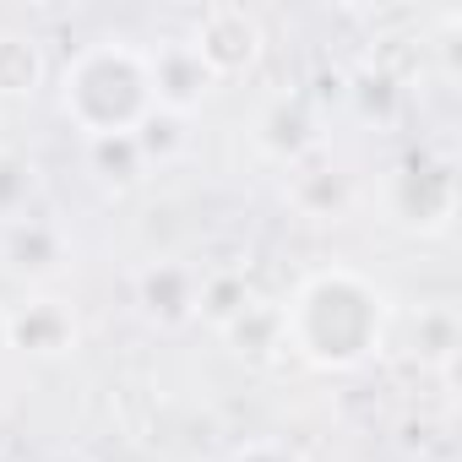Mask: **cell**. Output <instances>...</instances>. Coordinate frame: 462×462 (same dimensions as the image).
Segmentation results:
<instances>
[{
	"instance_id": "6da1fadb",
	"label": "cell",
	"mask_w": 462,
	"mask_h": 462,
	"mask_svg": "<svg viewBox=\"0 0 462 462\" xmlns=\"http://www.w3.org/2000/svg\"><path fill=\"white\" fill-rule=\"evenodd\" d=\"M381 332H386V300L348 267L316 273L283 310V343L321 370H348L370 359L381 348Z\"/></svg>"
},
{
	"instance_id": "7a4b0ae2",
	"label": "cell",
	"mask_w": 462,
	"mask_h": 462,
	"mask_svg": "<svg viewBox=\"0 0 462 462\" xmlns=\"http://www.w3.org/2000/svg\"><path fill=\"white\" fill-rule=\"evenodd\" d=\"M60 104L66 115L82 125V136H125L136 131L158 104H152V77H147V55L125 50V44H93L71 60L66 82H60Z\"/></svg>"
},
{
	"instance_id": "3957f363",
	"label": "cell",
	"mask_w": 462,
	"mask_h": 462,
	"mask_svg": "<svg viewBox=\"0 0 462 462\" xmlns=\"http://www.w3.org/2000/svg\"><path fill=\"white\" fill-rule=\"evenodd\" d=\"M185 44H190V50L201 55V66L223 82V77H240V71L256 66V55H262V28H256V17L240 12V6H212V12L196 17V33H190Z\"/></svg>"
},
{
	"instance_id": "277c9868",
	"label": "cell",
	"mask_w": 462,
	"mask_h": 462,
	"mask_svg": "<svg viewBox=\"0 0 462 462\" xmlns=\"http://www.w3.org/2000/svg\"><path fill=\"white\" fill-rule=\"evenodd\" d=\"M82 327H77V310L55 294H33L28 305L6 310V348L28 354V359H66L77 348Z\"/></svg>"
},
{
	"instance_id": "5b68a950",
	"label": "cell",
	"mask_w": 462,
	"mask_h": 462,
	"mask_svg": "<svg viewBox=\"0 0 462 462\" xmlns=\"http://www.w3.org/2000/svg\"><path fill=\"white\" fill-rule=\"evenodd\" d=\"M147 77H152V104L169 109V115H180V120H185V115L212 93V82H217L185 39L152 50V55H147Z\"/></svg>"
},
{
	"instance_id": "8992f818",
	"label": "cell",
	"mask_w": 462,
	"mask_h": 462,
	"mask_svg": "<svg viewBox=\"0 0 462 462\" xmlns=\"http://www.w3.org/2000/svg\"><path fill=\"white\" fill-rule=\"evenodd\" d=\"M451 207H457V190H451V174L435 163H413V169H397L392 180V212L419 228V235H440L451 223Z\"/></svg>"
},
{
	"instance_id": "52a82bcc",
	"label": "cell",
	"mask_w": 462,
	"mask_h": 462,
	"mask_svg": "<svg viewBox=\"0 0 462 462\" xmlns=\"http://www.w3.org/2000/svg\"><path fill=\"white\" fill-rule=\"evenodd\" d=\"M0 256H6V267L17 278H50L66 267V235L50 223V217H17L0 228Z\"/></svg>"
},
{
	"instance_id": "ba28073f",
	"label": "cell",
	"mask_w": 462,
	"mask_h": 462,
	"mask_svg": "<svg viewBox=\"0 0 462 462\" xmlns=\"http://www.w3.org/2000/svg\"><path fill=\"white\" fill-rule=\"evenodd\" d=\"M136 300L142 310L158 321V327H180L196 316V300H201V278L180 262H152L142 278H136Z\"/></svg>"
},
{
	"instance_id": "9c48e42d",
	"label": "cell",
	"mask_w": 462,
	"mask_h": 462,
	"mask_svg": "<svg viewBox=\"0 0 462 462\" xmlns=\"http://www.w3.org/2000/svg\"><path fill=\"white\" fill-rule=\"evenodd\" d=\"M44 50L28 33H0V98H33L44 88Z\"/></svg>"
},
{
	"instance_id": "30bf717a",
	"label": "cell",
	"mask_w": 462,
	"mask_h": 462,
	"mask_svg": "<svg viewBox=\"0 0 462 462\" xmlns=\"http://www.w3.org/2000/svg\"><path fill=\"white\" fill-rule=\"evenodd\" d=\"M39 196H44L39 169L23 152H0V228L17 223V217H33L39 212Z\"/></svg>"
},
{
	"instance_id": "8fae6325",
	"label": "cell",
	"mask_w": 462,
	"mask_h": 462,
	"mask_svg": "<svg viewBox=\"0 0 462 462\" xmlns=\"http://www.w3.org/2000/svg\"><path fill=\"white\" fill-rule=\"evenodd\" d=\"M88 158H93V174L109 180V185H131V180H142V169H147V158H142V147H136L131 131H125V136H93V142H88Z\"/></svg>"
},
{
	"instance_id": "7c38bea8",
	"label": "cell",
	"mask_w": 462,
	"mask_h": 462,
	"mask_svg": "<svg viewBox=\"0 0 462 462\" xmlns=\"http://www.w3.org/2000/svg\"><path fill=\"white\" fill-rule=\"evenodd\" d=\"M419 359L435 365V370H451V359H457V316H451V305L419 310Z\"/></svg>"
},
{
	"instance_id": "4fadbf2b",
	"label": "cell",
	"mask_w": 462,
	"mask_h": 462,
	"mask_svg": "<svg viewBox=\"0 0 462 462\" xmlns=\"http://www.w3.org/2000/svg\"><path fill=\"white\" fill-rule=\"evenodd\" d=\"M131 136H136V147H142V158H147V163H152V158L163 163L169 152H180V147H185V120H180V115H169V109H152Z\"/></svg>"
},
{
	"instance_id": "5bb4252c",
	"label": "cell",
	"mask_w": 462,
	"mask_h": 462,
	"mask_svg": "<svg viewBox=\"0 0 462 462\" xmlns=\"http://www.w3.org/2000/svg\"><path fill=\"white\" fill-rule=\"evenodd\" d=\"M228 462H305L294 446H283V440H251V446H240Z\"/></svg>"
},
{
	"instance_id": "9a60e30c",
	"label": "cell",
	"mask_w": 462,
	"mask_h": 462,
	"mask_svg": "<svg viewBox=\"0 0 462 462\" xmlns=\"http://www.w3.org/2000/svg\"><path fill=\"white\" fill-rule=\"evenodd\" d=\"M0 348H6V310H0Z\"/></svg>"
}]
</instances>
